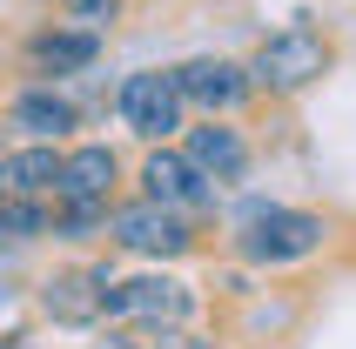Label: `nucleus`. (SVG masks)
<instances>
[{
	"label": "nucleus",
	"instance_id": "obj_1",
	"mask_svg": "<svg viewBox=\"0 0 356 349\" xmlns=\"http://www.w3.org/2000/svg\"><path fill=\"white\" fill-rule=\"evenodd\" d=\"M323 215H302V209H282V202H256V209L242 215V235L236 249L249 255V262H302V255L323 249Z\"/></svg>",
	"mask_w": 356,
	"mask_h": 349
},
{
	"label": "nucleus",
	"instance_id": "obj_2",
	"mask_svg": "<svg viewBox=\"0 0 356 349\" xmlns=\"http://www.w3.org/2000/svg\"><path fill=\"white\" fill-rule=\"evenodd\" d=\"M330 74V47H323L316 27H282V34H269L256 47V60H249V81H256L262 95H302L309 81Z\"/></svg>",
	"mask_w": 356,
	"mask_h": 349
},
{
	"label": "nucleus",
	"instance_id": "obj_3",
	"mask_svg": "<svg viewBox=\"0 0 356 349\" xmlns=\"http://www.w3.org/2000/svg\"><path fill=\"white\" fill-rule=\"evenodd\" d=\"M195 309V295L188 282L175 275H135V282H101V316H115V323H155V330H181Z\"/></svg>",
	"mask_w": 356,
	"mask_h": 349
},
{
	"label": "nucleus",
	"instance_id": "obj_4",
	"mask_svg": "<svg viewBox=\"0 0 356 349\" xmlns=\"http://www.w3.org/2000/svg\"><path fill=\"white\" fill-rule=\"evenodd\" d=\"M101 235H115V249L128 255H155V262H168V255H188L195 249V235H188V215L175 209H161V202H121V209H108V229Z\"/></svg>",
	"mask_w": 356,
	"mask_h": 349
},
{
	"label": "nucleus",
	"instance_id": "obj_5",
	"mask_svg": "<svg viewBox=\"0 0 356 349\" xmlns=\"http://www.w3.org/2000/svg\"><path fill=\"white\" fill-rule=\"evenodd\" d=\"M141 195L195 222V215H209V209H216V195H222V188H216V181H209V174H202L188 155H181V148H168V141H161L155 155L141 161Z\"/></svg>",
	"mask_w": 356,
	"mask_h": 349
},
{
	"label": "nucleus",
	"instance_id": "obj_6",
	"mask_svg": "<svg viewBox=\"0 0 356 349\" xmlns=\"http://www.w3.org/2000/svg\"><path fill=\"white\" fill-rule=\"evenodd\" d=\"M115 108H121V121L135 128V135H148V141H168L181 128V88H175V74H161V67H141V74H128L121 81V95H115Z\"/></svg>",
	"mask_w": 356,
	"mask_h": 349
},
{
	"label": "nucleus",
	"instance_id": "obj_7",
	"mask_svg": "<svg viewBox=\"0 0 356 349\" xmlns=\"http://www.w3.org/2000/svg\"><path fill=\"white\" fill-rule=\"evenodd\" d=\"M175 88H181V101H195L209 115H229V108H242V101L256 95L249 67L242 60H222V54H195L188 67H175Z\"/></svg>",
	"mask_w": 356,
	"mask_h": 349
},
{
	"label": "nucleus",
	"instance_id": "obj_8",
	"mask_svg": "<svg viewBox=\"0 0 356 349\" xmlns=\"http://www.w3.org/2000/svg\"><path fill=\"white\" fill-rule=\"evenodd\" d=\"M101 282H108V269L47 275V282H40V309L54 316L60 330H88V323H101Z\"/></svg>",
	"mask_w": 356,
	"mask_h": 349
},
{
	"label": "nucleus",
	"instance_id": "obj_9",
	"mask_svg": "<svg viewBox=\"0 0 356 349\" xmlns=\"http://www.w3.org/2000/svg\"><path fill=\"white\" fill-rule=\"evenodd\" d=\"M115 148L108 141H88V148H74V155H60V174H54V202H108L115 195Z\"/></svg>",
	"mask_w": 356,
	"mask_h": 349
},
{
	"label": "nucleus",
	"instance_id": "obj_10",
	"mask_svg": "<svg viewBox=\"0 0 356 349\" xmlns=\"http://www.w3.org/2000/svg\"><path fill=\"white\" fill-rule=\"evenodd\" d=\"M181 155L195 161L216 188H229V181H242V174H249V141H242L236 128H222L216 115H209V128H188V148H181Z\"/></svg>",
	"mask_w": 356,
	"mask_h": 349
},
{
	"label": "nucleus",
	"instance_id": "obj_11",
	"mask_svg": "<svg viewBox=\"0 0 356 349\" xmlns=\"http://www.w3.org/2000/svg\"><path fill=\"white\" fill-rule=\"evenodd\" d=\"M54 174H60L54 141L14 148V155H0V202H40V195H54Z\"/></svg>",
	"mask_w": 356,
	"mask_h": 349
},
{
	"label": "nucleus",
	"instance_id": "obj_12",
	"mask_svg": "<svg viewBox=\"0 0 356 349\" xmlns=\"http://www.w3.org/2000/svg\"><path fill=\"white\" fill-rule=\"evenodd\" d=\"M27 60H34V74H81V67H95V60H101V34H88V27L34 34Z\"/></svg>",
	"mask_w": 356,
	"mask_h": 349
},
{
	"label": "nucleus",
	"instance_id": "obj_13",
	"mask_svg": "<svg viewBox=\"0 0 356 349\" xmlns=\"http://www.w3.org/2000/svg\"><path fill=\"white\" fill-rule=\"evenodd\" d=\"M7 128H20V135H34V141H60L74 128V101L54 95V88H27V95H14V108H7Z\"/></svg>",
	"mask_w": 356,
	"mask_h": 349
},
{
	"label": "nucleus",
	"instance_id": "obj_14",
	"mask_svg": "<svg viewBox=\"0 0 356 349\" xmlns=\"http://www.w3.org/2000/svg\"><path fill=\"white\" fill-rule=\"evenodd\" d=\"M101 229H108V202H54V215H47V235H60V242H95Z\"/></svg>",
	"mask_w": 356,
	"mask_h": 349
},
{
	"label": "nucleus",
	"instance_id": "obj_15",
	"mask_svg": "<svg viewBox=\"0 0 356 349\" xmlns=\"http://www.w3.org/2000/svg\"><path fill=\"white\" fill-rule=\"evenodd\" d=\"M34 235H47V209L40 202H0V242L7 249L34 242Z\"/></svg>",
	"mask_w": 356,
	"mask_h": 349
},
{
	"label": "nucleus",
	"instance_id": "obj_16",
	"mask_svg": "<svg viewBox=\"0 0 356 349\" xmlns=\"http://www.w3.org/2000/svg\"><path fill=\"white\" fill-rule=\"evenodd\" d=\"M60 14L74 20V27H88V34H101V27H115L121 0H60Z\"/></svg>",
	"mask_w": 356,
	"mask_h": 349
},
{
	"label": "nucleus",
	"instance_id": "obj_17",
	"mask_svg": "<svg viewBox=\"0 0 356 349\" xmlns=\"http://www.w3.org/2000/svg\"><path fill=\"white\" fill-rule=\"evenodd\" d=\"M141 349H209V343H195V336H181V330H161L155 343H141Z\"/></svg>",
	"mask_w": 356,
	"mask_h": 349
},
{
	"label": "nucleus",
	"instance_id": "obj_18",
	"mask_svg": "<svg viewBox=\"0 0 356 349\" xmlns=\"http://www.w3.org/2000/svg\"><path fill=\"white\" fill-rule=\"evenodd\" d=\"M0 349H34V343H20V336H7V343H0Z\"/></svg>",
	"mask_w": 356,
	"mask_h": 349
},
{
	"label": "nucleus",
	"instance_id": "obj_19",
	"mask_svg": "<svg viewBox=\"0 0 356 349\" xmlns=\"http://www.w3.org/2000/svg\"><path fill=\"white\" fill-rule=\"evenodd\" d=\"M108 349H141V343H108Z\"/></svg>",
	"mask_w": 356,
	"mask_h": 349
}]
</instances>
